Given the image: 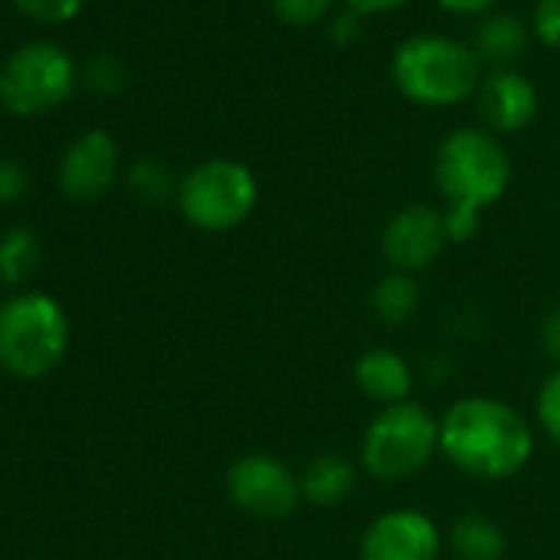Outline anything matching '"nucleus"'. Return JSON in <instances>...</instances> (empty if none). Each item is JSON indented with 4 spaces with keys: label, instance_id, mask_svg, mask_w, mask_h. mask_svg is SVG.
<instances>
[{
    "label": "nucleus",
    "instance_id": "nucleus-1",
    "mask_svg": "<svg viewBox=\"0 0 560 560\" xmlns=\"http://www.w3.org/2000/svg\"><path fill=\"white\" fill-rule=\"evenodd\" d=\"M442 458L475 481H508L534 455L530 422L504 399L462 396L442 416Z\"/></svg>",
    "mask_w": 560,
    "mask_h": 560
},
{
    "label": "nucleus",
    "instance_id": "nucleus-2",
    "mask_svg": "<svg viewBox=\"0 0 560 560\" xmlns=\"http://www.w3.org/2000/svg\"><path fill=\"white\" fill-rule=\"evenodd\" d=\"M435 185L445 198L442 218L452 244H465L481 228V211L498 205L511 185V159L485 129H455L435 152Z\"/></svg>",
    "mask_w": 560,
    "mask_h": 560
},
{
    "label": "nucleus",
    "instance_id": "nucleus-3",
    "mask_svg": "<svg viewBox=\"0 0 560 560\" xmlns=\"http://www.w3.org/2000/svg\"><path fill=\"white\" fill-rule=\"evenodd\" d=\"M393 83L416 106H458L481 86L478 54L442 34L409 37L393 54Z\"/></svg>",
    "mask_w": 560,
    "mask_h": 560
},
{
    "label": "nucleus",
    "instance_id": "nucleus-4",
    "mask_svg": "<svg viewBox=\"0 0 560 560\" xmlns=\"http://www.w3.org/2000/svg\"><path fill=\"white\" fill-rule=\"evenodd\" d=\"M435 455H442L439 416L416 399L380 409L360 439V468L383 485L412 481L435 462Z\"/></svg>",
    "mask_w": 560,
    "mask_h": 560
},
{
    "label": "nucleus",
    "instance_id": "nucleus-5",
    "mask_svg": "<svg viewBox=\"0 0 560 560\" xmlns=\"http://www.w3.org/2000/svg\"><path fill=\"white\" fill-rule=\"evenodd\" d=\"M70 350V317L50 294L21 291L0 304V370L14 380H44Z\"/></svg>",
    "mask_w": 560,
    "mask_h": 560
},
{
    "label": "nucleus",
    "instance_id": "nucleus-6",
    "mask_svg": "<svg viewBox=\"0 0 560 560\" xmlns=\"http://www.w3.org/2000/svg\"><path fill=\"white\" fill-rule=\"evenodd\" d=\"M175 205L198 231H234L257 208V178L237 159H208L178 178Z\"/></svg>",
    "mask_w": 560,
    "mask_h": 560
},
{
    "label": "nucleus",
    "instance_id": "nucleus-7",
    "mask_svg": "<svg viewBox=\"0 0 560 560\" xmlns=\"http://www.w3.org/2000/svg\"><path fill=\"white\" fill-rule=\"evenodd\" d=\"M77 86L73 57L50 44L31 40L0 63V106L11 116H37L70 100Z\"/></svg>",
    "mask_w": 560,
    "mask_h": 560
},
{
    "label": "nucleus",
    "instance_id": "nucleus-8",
    "mask_svg": "<svg viewBox=\"0 0 560 560\" xmlns=\"http://www.w3.org/2000/svg\"><path fill=\"white\" fill-rule=\"evenodd\" d=\"M224 491L231 504L260 521L291 517L304 494H301V471H294L284 458L270 452H244L224 471Z\"/></svg>",
    "mask_w": 560,
    "mask_h": 560
},
{
    "label": "nucleus",
    "instance_id": "nucleus-9",
    "mask_svg": "<svg viewBox=\"0 0 560 560\" xmlns=\"http://www.w3.org/2000/svg\"><path fill=\"white\" fill-rule=\"evenodd\" d=\"M448 244L452 241L445 231V218L432 205L399 208L380 234V250H383L389 270H402V273H416V277L422 270H429Z\"/></svg>",
    "mask_w": 560,
    "mask_h": 560
},
{
    "label": "nucleus",
    "instance_id": "nucleus-10",
    "mask_svg": "<svg viewBox=\"0 0 560 560\" xmlns=\"http://www.w3.org/2000/svg\"><path fill=\"white\" fill-rule=\"evenodd\" d=\"M442 530L416 508H396L373 517L360 540V560H439Z\"/></svg>",
    "mask_w": 560,
    "mask_h": 560
},
{
    "label": "nucleus",
    "instance_id": "nucleus-11",
    "mask_svg": "<svg viewBox=\"0 0 560 560\" xmlns=\"http://www.w3.org/2000/svg\"><path fill=\"white\" fill-rule=\"evenodd\" d=\"M119 175V145L106 129H90L77 136L57 168V185L73 201H96L103 198Z\"/></svg>",
    "mask_w": 560,
    "mask_h": 560
},
{
    "label": "nucleus",
    "instance_id": "nucleus-12",
    "mask_svg": "<svg viewBox=\"0 0 560 560\" xmlns=\"http://www.w3.org/2000/svg\"><path fill=\"white\" fill-rule=\"evenodd\" d=\"M478 109L494 132H521L537 116V90L511 67L491 70L478 86Z\"/></svg>",
    "mask_w": 560,
    "mask_h": 560
},
{
    "label": "nucleus",
    "instance_id": "nucleus-13",
    "mask_svg": "<svg viewBox=\"0 0 560 560\" xmlns=\"http://www.w3.org/2000/svg\"><path fill=\"white\" fill-rule=\"evenodd\" d=\"M353 383L370 402L386 409V406L412 399L416 376H412V366L402 353L386 350V347H373V350L360 353V360L353 366Z\"/></svg>",
    "mask_w": 560,
    "mask_h": 560
},
{
    "label": "nucleus",
    "instance_id": "nucleus-14",
    "mask_svg": "<svg viewBox=\"0 0 560 560\" xmlns=\"http://www.w3.org/2000/svg\"><path fill=\"white\" fill-rule=\"evenodd\" d=\"M360 468L340 452H320L301 468V494L314 508H337L357 488Z\"/></svg>",
    "mask_w": 560,
    "mask_h": 560
},
{
    "label": "nucleus",
    "instance_id": "nucleus-15",
    "mask_svg": "<svg viewBox=\"0 0 560 560\" xmlns=\"http://www.w3.org/2000/svg\"><path fill=\"white\" fill-rule=\"evenodd\" d=\"M422 307V288L416 273L389 270L383 273L373 291H370V311L386 324V327H402L409 324Z\"/></svg>",
    "mask_w": 560,
    "mask_h": 560
},
{
    "label": "nucleus",
    "instance_id": "nucleus-16",
    "mask_svg": "<svg viewBox=\"0 0 560 560\" xmlns=\"http://www.w3.org/2000/svg\"><path fill=\"white\" fill-rule=\"evenodd\" d=\"M448 547L458 560H504L508 534L488 514H462L448 530Z\"/></svg>",
    "mask_w": 560,
    "mask_h": 560
},
{
    "label": "nucleus",
    "instance_id": "nucleus-17",
    "mask_svg": "<svg viewBox=\"0 0 560 560\" xmlns=\"http://www.w3.org/2000/svg\"><path fill=\"white\" fill-rule=\"evenodd\" d=\"M471 40H475L471 50L478 54V60H491V63H498V70H501V67H508V63L524 50L527 34H524V24H521L517 18L488 14V18L478 21Z\"/></svg>",
    "mask_w": 560,
    "mask_h": 560
},
{
    "label": "nucleus",
    "instance_id": "nucleus-18",
    "mask_svg": "<svg viewBox=\"0 0 560 560\" xmlns=\"http://www.w3.org/2000/svg\"><path fill=\"white\" fill-rule=\"evenodd\" d=\"M44 257L40 237L31 228H8L0 234V284L4 288H21L24 280L37 270Z\"/></svg>",
    "mask_w": 560,
    "mask_h": 560
},
{
    "label": "nucleus",
    "instance_id": "nucleus-19",
    "mask_svg": "<svg viewBox=\"0 0 560 560\" xmlns=\"http://www.w3.org/2000/svg\"><path fill=\"white\" fill-rule=\"evenodd\" d=\"M534 416H537L540 432L560 445V366H553V373H547V380L540 383Z\"/></svg>",
    "mask_w": 560,
    "mask_h": 560
},
{
    "label": "nucleus",
    "instance_id": "nucleus-20",
    "mask_svg": "<svg viewBox=\"0 0 560 560\" xmlns=\"http://www.w3.org/2000/svg\"><path fill=\"white\" fill-rule=\"evenodd\" d=\"M129 185H132V191H136L139 198H145V201H162V198H168V195L178 191V182H175V178L168 175V168L159 165V162H139V165L129 172Z\"/></svg>",
    "mask_w": 560,
    "mask_h": 560
},
{
    "label": "nucleus",
    "instance_id": "nucleus-21",
    "mask_svg": "<svg viewBox=\"0 0 560 560\" xmlns=\"http://www.w3.org/2000/svg\"><path fill=\"white\" fill-rule=\"evenodd\" d=\"M14 8L37 24H67L83 11V0H14Z\"/></svg>",
    "mask_w": 560,
    "mask_h": 560
},
{
    "label": "nucleus",
    "instance_id": "nucleus-22",
    "mask_svg": "<svg viewBox=\"0 0 560 560\" xmlns=\"http://www.w3.org/2000/svg\"><path fill=\"white\" fill-rule=\"evenodd\" d=\"M270 11L288 27H311L330 11V0H270Z\"/></svg>",
    "mask_w": 560,
    "mask_h": 560
},
{
    "label": "nucleus",
    "instance_id": "nucleus-23",
    "mask_svg": "<svg viewBox=\"0 0 560 560\" xmlns=\"http://www.w3.org/2000/svg\"><path fill=\"white\" fill-rule=\"evenodd\" d=\"M31 175L18 159H0V205H14L27 195Z\"/></svg>",
    "mask_w": 560,
    "mask_h": 560
},
{
    "label": "nucleus",
    "instance_id": "nucleus-24",
    "mask_svg": "<svg viewBox=\"0 0 560 560\" xmlns=\"http://www.w3.org/2000/svg\"><path fill=\"white\" fill-rule=\"evenodd\" d=\"M534 34L540 44L560 50V0H537L534 8Z\"/></svg>",
    "mask_w": 560,
    "mask_h": 560
},
{
    "label": "nucleus",
    "instance_id": "nucleus-25",
    "mask_svg": "<svg viewBox=\"0 0 560 560\" xmlns=\"http://www.w3.org/2000/svg\"><path fill=\"white\" fill-rule=\"evenodd\" d=\"M86 77H90V86L100 90V93H116V90L122 86V67H119L113 57H96V60H90Z\"/></svg>",
    "mask_w": 560,
    "mask_h": 560
},
{
    "label": "nucleus",
    "instance_id": "nucleus-26",
    "mask_svg": "<svg viewBox=\"0 0 560 560\" xmlns=\"http://www.w3.org/2000/svg\"><path fill=\"white\" fill-rule=\"evenodd\" d=\"M540 347L553 366H560V307L547 311L540 320Z\"/></svg>",
    "mask_w": 560,
    "mask_h": 560
},
{
    "label": "nucleus",
    "instance_id": "nucleus-27",
    "mask_svg": "<svg viewBox=\"0 0 560 560\" xmlns=\"http://www.w3.org/2000/svg\"><path fill=\"white\" fill-rule=\"evenodd\" d=\"M406 0H347L350 14L357 18H373V14H389L396 8H402Z\"/></svg>",
    "mask_w": 560,
    "mask_h": 560
},
{
    "label": "nucleus",
    "instance_id": "nucleus-28",
    "mask_svg": "<svg viewBox=\"0 0 560 560\" xmlns=\"http://www.w3.org/2000/svg\"><path fill=\"white\" fill-rule=\"evenodd\" d=\"M439 4L452 14H462V18H481L498 4V0H439Z\"/></svg>",
    "mask_w": 560,
    "mask_h": 560
}]
</instances>
